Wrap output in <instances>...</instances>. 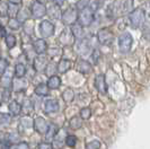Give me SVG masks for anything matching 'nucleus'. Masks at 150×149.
I'll return each instance as SVG.
<instances>
[{
    "mask_svg": "<svg viewBox=\"0 0 150 149\" xmlns=\"http://www.w3.org/2000/svg\"><path fill=\"white\" fill-rule=\"evenodd\" d=\"M132 8H133V0H125L123 2V6H122V13H131L132 11Z\"/></svg>",
    "mask_w": 150,
    "mask_h": 149,
    "instance_id": "2f4dec72",
    "label": "nucleus"
},
{
    "mask_svg": "<svg viewBox=\"0 0 150 149\" xmlns=\"http://www.w3.org/2000/svg\"><path fill=\"white\" fill-rule=\"evenodd\" d=\"M33 49L38 55H43L47 51V43L43 38H38L33 43Z\"/></svg>",
    "mask_w": 150,
    "mask_h": 149,
    "instance_id": "9b49d317",
    "label": "nucleus"
},
{
    "mask_svg": "<svg viewBox=\"0 0 150 149\" xmlns=\"http://www.w3.org/2000/svg\"><path fill=\"white\" fill-rule=\"evenodd\" d=\"M33 110H34V106H33L32 101H30V99H28V98L24 99L23 105H22V111H24V113H26V114H30Z\"/></svg>",
    "mask_w": 150,
    "mask_h": 149,
    "instance_id": "c85d7f7f",
    "label": "nucleus"
},
{
    "mask_svg": "<svg viewBox=\"0 0 150 149\" xmlns=\"http://www.w3.org/2000/svg\"><path fill=\"white\" fill-rule=\"evenodd\" d=\"M91 116V111L89 107H83L80 110V118L83 120H88Z\"/></svg>",
    "mask_w": 150,
    "mask_h": 149,
    "instance_id": "ea45409f",
    "label": "nucleus"
},
{
    "mask_svg": "<svg viewBox=\"0 0 150 149\" xmlns=\"http://www.w3.org/2000/svg\"><path fill=\"white\" fill-rule=\"evenodd\" d=\"M49 65L47 62V59L44 55H38L34 59V62H33V68L35 71L38 72H41V71H44L46 66Z\"/></svg>",
    "mask_w": 150,
    "mask_h": 149,
    "instance_id": "9d476101",
    "label": "nucleus"
},
{
    "mask_svg": "<svg viewBox=\"0 0 150 149\" xmlns=\"http://www.w3.org/2000/svg\"><path fill=\"white\" fill-rule=\"evenodd\" d=\"M10 146H11V142L8 139L0 140V149H10Z\"/></svg>",
    "mask_w": 150,
    "mask_h": 149,
    "instance_id": "a18cd8bd",
    "label": "nucleus"
},
{
    "mask_svg": "<svg viewBox=\"0 0 150 149\" xmlns=\"http://www.w3.org/2000/svg\"><path fill=\"white\" fill-rule=\"evenodd\" d=\"M13 84V78H11V74L9 72H5L2 74V77L0 78V85L6 89V88H9Z\"/></svg>",
    "mask_w": 150,
    "mask_h": 149,
    "instance_id": "4be33fe9",
    "label": "nucleus"
},
{
    "mask_svg": "<svg viewBox=\"0 0 150 149\" xmlns=\"http://www.w3.org/2000/svg\"><path fill=\"white\" fill-rule=\"evenodd\" d=\"M100 148V142L98 140H93V141L88 142L86 145V149H99Z\"/></svg>",
    "mask_w": 150,
    "mask_h": 149,
    "instance_id": "37998d69",
    "label": "nucleus"
},
{
    "mask_svg": "<svg viewBox=\"0 0 150 149\" xmlns=\"http://www.w3.org/2000/svg\"><path fill=\"white\" fill-rule=\"evenodd\" d=\"M57 133H58V128L55 127L54 124H49V129H47V131L45 133V139L47 141H51L52 139L55 138Z\"/></svg>",
    "mask_w": 150,
    "mask_h": 149,
    "instance_id": "b1692460",
    "label": "nucleus"
},
{
    "mask_svg": "<svg viewBox=\"0 0 150 149\" xmlns=\"http://www.w3.org/2000/svg\"><path fill=\"white\" fill-rule=\"evenodd\" d=\"M69 126H70V128H71V129L77 130V129L81 128V126H83V119H81L80 116H74L72 119L70 120Z\"/></svg>",
    "mask_w": 150,
    "mask_h": 149,
    "instance_id": "cd10ccee",
    "label": "nucleus"
},
{
    "mask_svg": "<svg viewBox=\"0 0 150 149\" xmlns=\"http://www.w3.org/2000/svg\"><path fill=\"white\" fill-rule=\"evenodd\" d=\"M95 87L100 94L107 93V85H106L105 76L104 74H98L95 78Z\"/></svg>",
    "mask_w": 150,
    "mask_h": 149,
    "instance_id": "f8f14e48",
    "label": "nucleus"
},
{
    "mask_svg": "<svg viewBox=\"0 0 150 149\" xmlns=\"http://www.w3.org/2000/svg\"><path fill=\"white\" fill-rule=\"evenodd\" d=\"M9 113H10V115H13V116H17V115H19L21 114V112H22V105L19 104L18 102H16V101H13V102H10V104H9Z\"/></svg>",
    "mask_w": 150,
    "mask_h": 149,
    "instance_id": "aec40b11",
    "label": "nucleus"
},
{
    "mask_svg": "<svg viewBox=\"0 0 150 149\" xmlns=\"http://www.w3.org/2000/svg\"><path fill=\"white\" fill-rule=\"evenodd\" d=\"M5 41L8 49H13L16 45V37L13 34H7V36L5 37Z\"/></svg>",
    "mask_w": 150,
    "mask_h": 149,
    "instance_id": "7c9ffc66",
    "label": "nucleus"
},
{
    "mask_svg": "<svg viewBox=\"0 0 150 149\" xmlns=\"http://www.w3.org/2000/svg\"><path fill=\"white\" fill-rule=\"evenodd\" d=\"M89 1L90 0H78L77 4H76L77 10L80 11V10H83V9H85V8H87L88 7V5H89Z\"/></svg>",
    "mask_w": 150,
    "mask_h": 149,
    "instance_id": "58836bf2",
    "label": "nucleus"
},
{
    "mask_svg": "<svg viewBox=\"0 0 150 149\" xmlns=\"http://www.w3.org/2000/svg\"><path fill=\"white\" fill-rule=\"evenodd\" d=\"M8 26H9V28H11L13 31H17L21 28V23L18 22L16 18H10L8 21Z\"/></svg>",
    "mask_w": 150,
    "mask_h": 149,
    "instance_id": "e433bc0d",
    "label": "nucleus"
},
{
    "mask_svg": "<svg viewBox=\"0 0 150 149\" xmlns=\"http://www.w3.org/2000/svg\"><path fill=\"white\" fill-rule=\"evenodd\" d=\"M38 149H52V145L49 142H42L38 145Z\"/></svg>",
    "mask_w": 150,
    "mask_h": 149,
    "instance_id": "3c124183",
    "label": "nucleus"
},
{
    "mask_svg": "<svg viewBox=\"0 0 150 149\" xmlns=\"http://www.w3.org/2000/svg\"><path fill=\"white\" fill-rule=\"evenodd\" d=\"M8 61L6 59H0V74H5L6 72V70H7V68H8Z\"/></svg>",
    "mask_w": 150,
    "mask_h": 149,
    "instance_id": "c03bdc74",
    "label": "nucleus"
},
{
    "mask_svg": "<svg viewBox=\"0 0 150 149\" xmlns=\"http://www.w3.org/2000/svg\"><path fill=\"white\" fill-rule=\"evenodd\" d=\"M33 128L40 134H45L49 129V124H47L46 120L43 119L42 116H36L33 121Z\"/></svg>",
    "mask_w": 150,
    "mask_h": 149,
    "instance_id": "0eeeda50",
    "label": "nucleus"
},
{
    "mask_svg": "<svg viewBox=\"0 0 150 149\" xmlns=\"http://www.w3.org/2000/svg\"><path fill=\"white\" fill-rule=\"evenodd\" d=\"M30 14H32V17L35 18V19H38V18H42L43 16L46 14V7L43 2L41 1H34L30 6Z\"/></svg>",
    "mask_w": 150,
    "mask_h": 149,
    "instance_id": "39448f33",
    "label": "nucleus"
},
{
    "mask_svg": "<svg viewBox=\"0 0 150 149\" xmlns=\"http://www.w3.org/2000/svg\"><path fill=\"white\" fill-rule=\"evenodd\" d=\"M40 33L43 37H50L54 33V25L50 21H43L40 24Z\"/></svg>",
    "mask_w": 150,
    "mask_h": 149,
    "instance_id": "1a4fd4ad",
    "label": "nucleus"
},
{
    "mask_svg": "<svg viewBox=\"0 0 150 149\" xmlns=\"http://www.w3.org/2000/svg\"><path fill=\"white\" fill-rule=\"evenodd\" d=\"M61 19L62 22L67 25H72L77 22L78 19V10L75 7H68L61 16Z\"/></svg>",
    "mask_w": 150,
    "mask_h": 149,
    "instance_id": "20e7f679",
    "label": "nucleus"
},
{
    "mask_svg": "<svg viewBox=\"0 0 150 149\" xmlns=\"http://www.w3.org/2000/svg\"><path fill=\"white\" fill-rule=\"evenodd\" d=\"M10 4H15V5H19L22 2V0H9Z\"/></svg>",
    "mask_w": 150,
    "mask_h": 149,
    "instance_id": "5fc2aeb1",
    "label": "nucleus"
},
{
    "mask_svg": "<svg viewBox=\"0 0 150 149\" xmlns=\"http://www.w3.org/2000/svg\"><path fill=\"white\" fill-rule=\"evenodd\" d=\"M24 31H25V33H26L28 36L33 35V33H34V27H33L32 21H26V22L24 23Z\"/></svg>",
    "mask_w": 150,
    "mask_h": 149,
    "instance_id": "72a5a7b5",
    "label": "nucleus"
},
{
    "mask_svg": "<svg viewBox=\"0 0 150 149\" xmlns=\"http://www.w3.org/2000/svg\"><path fill=\"white\" fill-rule=\"evenodd\" d=\"M11 86H13V89L15 92H23V90H26L27 86H28V82L24 78H16L15 80H13Z\"/></svg>",
    "mask_w": 150,
    "mask_h": 149,
    "instance_id": "2eb2a0df",
    "label": "nucleus"
},
{
    "mask_svg": "<svg viewBox=\"0 0 150 149\" xmlns=\"http://www.w3.org/2000/svg\"><path fill=\"white\" fill-rule=\"evenodd\" d=\"M99 51L98 50H94L93 53H91V61H93V63H97L98 62V59H99Z\"/></svg>",
    "mask_w": 150,
    "mask_h": 149,
    "instance_id": "09e8293b",
    "label": "nucleus"
},
{
    "mask_svg": "<svg viewBox=\"0 0 150 149\" xmlns=\"http://www.w3.org/2000/svg\"><path fill=\"white\" fill-rule=\"evenodd\" d=\"M146 14L141 8H135L133 9L130 14H129V23L131 24V26L133 28H138L140 26H142L144 24V19H146Z\"/></svg>",
    "mask_w": 150,
    "mask_h": 149,
    "instance_id": "f257e3e1",
    "label": "nucleus"
},
{
    "mask_svg": "<svg viewBox=\"0 0 150 149\" xmlns=\"http://www.w3.org/2000/svg\"><path fill=\"white\" fill-rule=\"evenodd\" d=\"M78 51L80 52V54H88L90 52V45L88 40L83 38L80 41V44L78 46Z\"/></svg>",
    "mask_w": 150,
    "mask_h": 149,
    "instance_id": "393cba45",
    "label": "nucleus"
},
{
    "mask_svg": "<svg viewBox=\"0 0 150 149\" xmlns=\"http://www.w3.org/2000/svg\"><path fill=\"white\" fill-rule=\"evenodd\" d=\"M0 104H1V102H0Z\"/></svg>",
    "mask_w": 150,
    "mask_h": 149,
    "instance_id": "6e6d98bb",
    "label": "nucleus"
},
{
    "mask_svg": "<svg viewBox=\"0 0 150 149\" xmlns=\"http://www.w3.org/2000/svg\"><path fill=\"white\" fill-rule=\"evenodd\" d=\"M0 16L1 17L8 16V5L6 2H0Z\"/></svg>",
    "mask_w": 150,
    "mask_h": 149,
    "instance_id": "79ce46f5",
    "label": "nucleus"
},
{
    "mask_svg": "<svg viewBox=\"0 0 150 149\" xmlns=\"http://www.w3.org/2000/svg\"><path fill=\"white\" fill-rule=\"evenodd\" d=\"M133 43V38L130 33H123L119 37V49L121 53H128L131 50Z\"/></svg>",
    "mask_w": 150,
    "mask_h": 149,
    "instance_id": "7ed1b4c3",
    "label": "nucleus"
},
{
    "mask_svg": "<svg viewBox=\"0 0 150 149\" xmlns=\"http://www.w3.org/2000/svg\"><path fill=\"white\" fill-rule=\"evenodd\" d=\"M51 1H52L54 5H57V6H62L66 0H51Z\"/></svg>",
    "mask_w": 150,
    "mask_h": 149,
    "instance_id": "864d4df0",
    "label": "nucleus"
},
{
    "mask_svg": "<svg viewBox=\"0 0 150 149\" xmlns=\"http://www.w3.org/2000/svg\"><path fill=\"white\" fill-rule=\"evenodd\" d=\"M78 24L81 25L83 27L90 26L91 23L94 22V11L90 9V7H87L80 10V13L78 14Z\"/></svg>",
    "mask_w": 150,
    "mask_h": 149,
    "instance_id": "f03ea898",
    "label": "nucleus"
},
{
    "mask_svg": "<svg viewBox=\"0 0 150 149\" xmlns=\"http://www.w3.org/2000/svg\"><path fill=\"white\" fill-rule=\"evenodd\" d=\"M74 98H75V93H74V90L71 89V88H67V89L62 93V99H63L66 103L72 102Z\"/></svg>",
    "mask_w": 150,
    "mask_h": 149,
    "instance_id": "bb28decb",
    "label": "nucleus"
},
{
    "mask_svg": "<svg viewBox=\"0 0 150 149\" xmlns=\"http://www.w3.org/2000/svg\"><path fill=\"white\" fill-rule=\"evenodd\" d=\"M19 9H18V5H15V4H10L8 5V16L10 18H15L17 14H18Z\"/></svg>",
    "mask_w": 150,
    "mask_h": 149,
    "instance_id": "c756f323",
    "label": "nucleus"
},
{
    "mask_svg": "<svg viewBox=\"0 0 150 149\" xmlns=\"http://www.w3.org/2000/svg\"><path fill=\"white\" fill-rule=\"evenodd\" d=\"M34 93H35L38 96H47L49 93H50V89H49L47 85H45V84H43V82H41V84H38V86L35 87Z\"/></svg>",
    "mask_w": 150,
    "mask_h": 149,
    "instance_id": "412c9836",
    "label": "nucleus"
},
{
    "mask_svg": "<svg viewBox=\"0 0 150 149\" xmlns=\"http://www.w3.org/2000/svg\"><path fill=\"white\" fill-rule=\"evenodd\" d=\"M64 143L67 145L68 147H75L76 143H77V137L69 134V136L66 137V139H64Z\"/></svg>",
    "mask_w": 150,
    "mask_h": 149,
    "instance_id": "c9c22d12",
    "label": "nucleus"
},
{
    "mask_svg": "<svg viewBox=\"0 0 150 149\" xmlns=\"http://www.w3.org/2000/svg\"><path fill=\"white\" fill-rule=\"evenodd\" d=\"M60 110V104L58 99H47L44 104V111L46 113H55Z\"/></svg>",
    "mask_w": 150,
    "mask_h": 149,
    "instance_id": "ddd939ff",
    "label": "nucleus"
},
{
    "mask_svg": "<svg viewBox=\"0 0 150 149\" xmlns=\"http://www.w3.org/2000/svg\"><path fill=\"white\" fill-rule=\"evenodd\" d=\"M45 74L51 77V76H54V72H58V69H57V66L53 65V63H49L46 68H45Z\"/></svg>",
    "mask_w": 150,
    "mask_h": 149,
    "instance_id": "f704fd0d",
    "label": "nucleus"
},
{
    "mask_svg": "<svg viewBox=\"0 0 150 149\" xmlns=\"http://www.w3.org/2000/svg\"><path fill=\"white\" fill-rule=\"evenodd\" d=\"M14 149H30V146L27 142H19L14 147Z\"/></svg>",
    "mask_w": 150,
    "mask_h": 149,
    "instance_id": "8fccbe9b",
    "label": "nucleus"
},
{
    "mask_svg": "<svg viewBox=\"0 0 150 149\" xmlns=\"http://www.w3.org/2000/svg\"><path fill=\"white\" fill-rule=\"evenodd\" d=\"M47 87H49V89H58L59 87L61 86V79L60 77H58V76H51V77H49V80H47Z\"/></svg>",
    "mask_w": 150,
    "mask_h": 149,
    "instance_id": "6ab92c4d",
    "label": "nucleus"
},
{
    "mask_svg": "<svg viewBox=\"0 0 150 149\" xmlns=\"http://www.w3.org/2000/svg\"><path fill=\"white\" fill-rule=\"evenodd\" d=\"M70 30H71V32H72V34H74L75 38L79 40V41H81V40L85 38V31H83V27L81 26V25H79L78 23L72 24Z\"/></svg>",
    "mask_w": 150,
    "mask_h": 149,
    "instance_id": "f3484780",
    "label": "nucleus"
},
{
    "mask_svg": "<svg viewBox=\"0 0 150 149\" xmlns=\"http://www.w3.org/2000/svg\"><path fill=\"white\" fill-rule=\"evenodd\" d=\"M77 70L81 74H89L93 71V66L90 65L88 61L83 59H79L77 62Z\"/></svg>",
    "mask_w": 150,
    "mask_h": 149,
    "instance_id": "4468645a",
    "label": "nucleus"
},
{
    "mask_svg": "<svg viewBox=\"0 0 150 149\" xmlns=\"http://www.w3.org/2000/svg\"><path fill=\"white\" fill-rule=\"evenodd\" d=\"M26 74V67L24 63H17L15 67V76L16 78H23Z\"/></svg>",
    "mask_w": 150,
    "mask_h": 149,
    "instance_id": "a878e982",
    "label": "nucleus"
},
{
    "mask_svg": "<svg viewBox=\"0 0 150 149\" xmlns=\"http://www.w3.org/2000/svg\"><path fill=\"white\" fill-rule=\"evenodd\" d=\"M6 36H7V32H6L5 26L0 25V37H6Z\"/></svg>",
    "mask_w": 150,
    "mask_h": 149,
    "instance_id": "603ef678",
    "label": "nucleus"
},
{
    "mask_svg": "<svg viewBox=\"0 0 150 149\" xmlns=\"http://www.w3.org/2000/svg\"><path fill=\"white\" fill-rule=\"evenodd\" d=\"M30 11H28L26 8H22V9H19L18 14L16 16V19L22 24V23H25L26 21H28V17H30Z\"/></svg>",
    "mask_w": 150,
    "mask_h": 149,
    "instance_id": "5701e85b",
    "label": "nucleus"
},
{
    "mask_svg": "<svg viewBox=\"0 0 150 149\" xmlns=\"http://www.w3.org/2000/svg\"><path fill=\"white\" fill-rule=\"evenodd\" d=\"M1 98H2V101H4V102H8V101L10 99V92H9V88H6V89H4Z\"/></svg>",
    "mask_w": 150,
    "mask_h": 149,
    "instance_id": "de8ad7c7",
    "label": "nucleus"
},
{
    "mask_svg": "<svg viewBox=\"0 0 150 149\" xmlns=\"http://www.w3.org/2000/svg\"><path fill=\"white\" fill-rule=\"evenodd\" d=\"M143 30H142V34L143 36L146 37L147 40H150V23H146L142 25Z\"/></svg>",
    "mask_w": 150,
    "mask_h": 149,
    "instance_id": "a19ab883",
    "label": "nucleus"
},
{
    "mask_svg": "<svg viewBox=\"0 0 150 149\" xmlns=\"http://www.w3.org/2000/svg\"><path fill=\"white\" fill-rule=\"evenodd\" d=\"M75 40L76 38L70 28H64V30L62 31V33L60 34V36H59V41H60L61 44L67 45V46L74 44Z\"/></svg>",
    "mask_w": 150,
    "mask_h": 149,
    "instance_id": "6e6552de",
    "label": "nucleus"
},
{
    "mask_svg": "<svg viewBox=\"0 0 150 149\" xmlns=\"http://www.w3.org/2000/svg\"><path fill=\"white\" fill-rule=\"evenodd\" d=\"M113 33L108 28H100L97 32V40L100 44L110 45L113 42Z\"/></svg>",
    "mask_w": 150,
    "mask_h": 149,
    "instance_id": "423d86ee",
    "label": "nucleus"
},
{
    "mask_svg": "<svg viewBox=\"0 0 150 149\" xmlns=\"http://www.w3.org/2000/svg\"><path fill=\"white\" fill-rule=\"evenodd\" d=\"M11 122V115L7 113H0V124L1 126H8Z\"/></svg>",
    "mask_w": 150,
    "mask_h": 149,
    "instance_id": "473e14b6",
    "label": "nucleus"
},
{
    "mask_svg": "<svg viewBox=\"0 0 150 149\" xmlns=\"http://www.w3.org/2000/svg\"><path fill=\"white\" fill-rule=\"evenodd\" d=\"M70 68H71V61L68 59H61L57 65V69L59 74H66Z\"/></svg>",
    "mask_w": 150,
    "mask_h": 149,
    "instance_id": "a211bd4d",
    "label": "nucleus"
},
{
    "mask_svg": "<svg viewBox=\"0 0 150 149\" xmlns=\"http://www.w3.org/2000/svg\"><path fill=\"white\" fill-rule=\"evenodd\" d=\"M140 8H141L143 11H144L146 16L150 17V1H147V2H144V4H143V5Z\"/></svg>",
    "mask_w": 150,
    "mask_h": 149,
    "instance_id": "49530a36",
    "label": "nucleus"
},
{
    "mask_svg": "<svg viewBox=\"0 0 150 149\" xmlns=\"http://www.w3.org/2000/svg\"><path fill=\"white\" fill-rule=\"evenodd\" d=\"M21 126L25 128V129H28V128L33 127V120L30 119L28 116H24L21 120Z\"/></svg>",
    "mask_w": 150,
    "mask_h": 149,
    "instance_id": "4c0bfd02",
    "label": "nucleus"
},
{
    "mask_svg": "<svg viewBox=\"0 0 150 149\" xmlns=\"http://www.w3.org/2000/svg\"><path fill=\"white\" fill-rule=\"evenodd\" d=\"M46 14L50 16L53 19H61V16H62V11L60 9V6H57V5H51L49 8H46Z\"/></svg>",
    "mask_w": 150,
    "mask_h": 149,
    "instance_id": "dca6fc26",
    "label": "nucleus"
}]
</instances>
